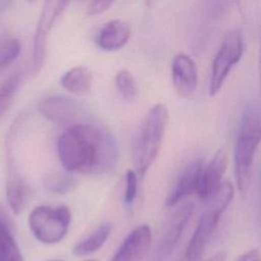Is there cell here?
I'll list each match as a JSON object with an SVG mask.
<instances>
[{"label":"cell","mask_w":261,"mask_h":261,"mask_svg":"<svg viewBox=\"0 0 261 261\" xmlns=\"http://www.w3.org/2000/svg\"><path fill=\"white\" fill-rule=\"evenodd\" d=\"M59 160L66 171L102 174L114 169L118 150L114 138L90 123L68 127L57 141Z\"/></svg>","instance_id":"1"},{"label":"cell","mask_w":261,"mask_h":261,"mask_svg":"<svg viewBox=\"0 0 261 261\" xmlns=\"http://www.w3.org/2000/svg\"><path fill=\"white\" fill-rule=\"evenodd\" d=\"M168 122V110L162 103L155 104L146 114L136 136L133 161L139 178H143L155 161Z\"/></svg>","instance_id":"2"},{"label":"cell","mask_w":261,"mask_h":261,"mask_svg":"<svg viewBox=\"0 0 261 261\" xmlns=\"http://www.w3.org/2000/svg\"><path fill=\"white\" fill-rule=\"evenodd\" d=\"M261 143V115L256 107H248L242 117L234 149V172L238 189L246 195L252 179L256 151Z\"/></svg>","instance_id":"3"},{"label":"cell","mask_w":261,"mask_h":261,"mask_svg":"<svg viewBox=\"0 0 261 261\" xmlns=\"http://www.w3.org/2000/svg\"><path fill=\"white\" fill-rule=\"evenodd\" d=\"M234 195V188L230 181H224L217 192L206 202L196 229L188 245L186 256L189 261H199L214 233L223 211L230 204Z\"/></svg>","instance_id":"4"},{"label":"cell","mask_w":261,"mask_h":261,"mask_svg":"<svg viewBox=\"0 0 261 261\" xmlns=\"http://www.w3.org/2000/svg\"><path fill=\"white\" fill-rule=\"evenodd\" d=\"M70 211L66 206H38L29 216V225L34 237L44 244H56L67 233Z\"/></svg>","instance_id":"5"},{"label":"cell","mask_w":261,"mask_h":261,"mask_svg":"<svg viewBox=\"0 0 261 261\" xmlns=\"http://www.w3.org/2000/svg\"><path fill=\"white\" fill-rule=\"evenodd\" d=\"M243 52L244 41L242 33L237 29L228 31L212 62L208 88L211 97L221 90L231 68L242 58Z\"/></svg>","instance_id":"6"},{"label":"cell","mask_w":261,"mask_h":261,"mask_svg":"<svg viewBox=\"0 0 261 261\" xmlns=\"http://www.w3.org/2000/svg\"><path fill=\"white\" fill-rule=\"evenodd\" d=\"M68 4V1H46L43 5L33 39L32 71L34 74H38L43 67L50 32Z\"/></svg>","instance_id":"7"},{"label":"cell","mask_w":261,"mask_h":261,"mask_svg":"<svg viewBox=\"0 0 261 261\" xmlns=\"http://www.w3.org/2000/svg\"><path fill=\"white\" fill-rule=\"evenodd\" d=\"M38 108L43 116L59 125L71 127L87 123L86 107L73 98L59 95L49 96L39 103Z\"/></svg>","instance_id":"8"},{"label":"cell","mask_w":261,"mask_h":261,"mask_svg":"<svg viewBox=\"0 0 261 261\" xmlns=\"http://www.w3.org/2000/svg\"><path fill=\"white\" fill-rule=\"evenodd\" d=\"M151 242L152 232L149 225H138L120 244L111 261H142L150 250Z\"/></svg>","instance_id":"9"},{"label":"cell","mask_w":261,"mask_h":261,"mask_svg":"<svg viewBox=\"0 0 261 261\" xmlns=\"http://www.w3.org/2000/svg\"><path fill=\"white\" fill-rule=\"evenodd\" d=\"M171 80L178 96L182 98L194 96L198 86V71L194 60L189 55L178 53L173 57Z\"/></svg>","instance_id":"10"},{"label":"cell","mask_w":261,"mask_h":261,"mask_svg":"<svg viewBox=\"0 0 261 261\" xmlns=\"http://www.w3.org/2000/svg\"><path fill=\"white\" fill-rule=\"evenodd\" d=\"M203 166V159L197 158L180 171L170 193L166 197L165 206L173 207L192 194L197 193Z\"/></svg>","instance_id":"11"},{"label":"cell","mask_w":261,"mask_h":261,"mask_svg":"<svg viewBox=\"0 0 261 261\" xmlns=\"http://www.w3.org/2000/svg\"><path fill=\"white\" fill-rule=\"evenodd\" d=\"M227 166V156L224 150L219 149L211 160L203 166L197 196L204 201L212 197L221 187L222 177Z\"/></svg>","instance_id":"12"},{"label":"cell","mask_w":261,"mask_h":261,"mask_svg":"<svg viewBox=\"0 0 261 261\" xmlns=\"http://www.w3.org/2000/svg\"><path fill=\"white\" fill-rule=\"evenodd\" d=\"M130 25L121 20L113 19L106 22L98 33L97 44L105 51H115L122 48L130 38Z\"/></svg>","instance_id":"13"},{"label":"cell","mask_w":261,"mask_h":261,"mask_svg":"<svg viewBox=\"0 0 261 261\" xmlns=\"http://www.w3.org/2000/svg\"><path fill=\"white\" fill-rule=\"evenodd\" d=\"M30 197V188L16 171L10 157H8V177L6 182V199L14 214H19Z\"/></svg>","instance_id":"14"},{"label":"cell","mask_w":261,"mask_h":261,"mask_svg":"<svg viewBox=\"0 0 261 261\" xmlns=\"http://www.w3.org/2000/svg\"><path fill=\"white\" fill-rule=\"evenodd\" d=\"M194 205L191 202L182 204L179 208L175 210V212L170 217L167 227L164 234L163 246L167 251L172 250V248L178 242L187 223L189 222L192 213H193Z\"/></svg>","instance_id":"15"},{"label":"cell","mask_w":261,"mask_h":261,"mask_svg":"<svg viewBox=\"0 0 261 261\" xmlns=\"http://www.w3.org/2000/svg\"><path fill=\"white\" fill-rule=\"evenodd\" d=\"M61 86L76 96L87 95L93 86V75L85 66H74L68 69L60 80Z\"/></svg>","instance_id":"16"},{"label":"cell","mask_w":261,"mask_h":261,"mask_svg":"<svg viewBox=\"0 0 261 261\" xmlns=\"http://www.w3.org/2000/svg\"><path fill=\"white\" fill-rule=\"evenodd\" d=\"M111 232V225L109 223H103L98 226L87 238L79 242L72 249L75 256H88L97 252L107 241Z\"/></svg>","instance_id":"17"},{"label":"cell","mask_w":261,"mask_h":261,"mask_svg":"<svg viewBox=\"0 0 261 261\" xmlns=\"http://www.w3.org/2000/svg\"><path fill=\"white\" fill-rule=\"evenodd\" d=\"M0 261H24L14 237L0 213Z\"/></svg>","instance_id":"18"},{"label":"cell","mask_w":261,"mask_h":261,"mask_svg":"<svg viewBox=\"0 0 261 261\" xmlns=\"http://www.w3.org/2000/svg\"><path fill=\"white\" fill-rule=\"evenodd\" d=\"M22 81L21 73L11 75L0 88V120L6 114Z\"/></svg>","instance_id":"19"},{"label":"cell","mask_w":261,"mask_h":261,"mask_svg":"<svg viewBox=\"0 0 261 261\" xmlns=\"http://www.w3.org/2000/svg\"><path fill=\"white\" fill-rule=\"evenodd\" d=\"M44 185L53 193L64 194L73 188L74 179L66 172H53L45 176Z\"/></svg>","instance_id":"20"},{"label":"cell","mask_w":261,"mask_h":261,"mask_svg":"<svg viewBox=\"0 0 261 261\" xmlns=\"http://www.w3.org/2000/svg\"><path fill=\"white\" fill-rule=\"evenodd\" d=\"M115 85L119 94L125 99H132L137 94L135 77L127 69H121L117 71L115 75Z\"/></svg>","instance_id":"21"},{"label":"cell","mask_w":261,"mask_h":261,"mask_svg":"<svg viewBox=\"0 0 261 261\" xmlns=\"http://www.w3.org/2000/svg\"><path fill=\"white\" fill-rule=\"evenodd\" d=\"M20 53V43L17 39L6 40L0 46V67H6L14 62Z\"/></svg>","instance_id":"22"},{"label":"cell","mask_w":261,"mask_h":261,"mask_svg":"<svg viewBox=\"0 0 261 261\" xmlns=\"http://www.w3.org/2000/svg\"><path fill=\"white\" fill-rule=\"evenodd\" d=\"M138 174L135 170H127L125 173V190H124V203L129 205L136 199L138 193Z\"/></svg>","instance_id":"23"},{"label":"cell","mask_w":261,"mask_h":261,"mask_svg":"<svg viewBox=\"0 0 261 261\" xmlns=\"http://www.w3.org/2000/svg\"><path fill=\"white\" fill-rule=\"evenodd\" d=\"M113 4L112 1H104V0H100V1H91L88 6H87V14L94 16V15H99L103 12H105L106 10H108L111 5Z\"/></svg>","instance_id":"24"},{"label":"cell","mask_w":261,"mask_h":261,"mask_svg":"<svg viewBox=\"0 0 261 261\" xmlns=\"http://www.w3.org/2000/svg\"><path fill=\"white\" fill-rule=\"evenodd\" d=\"M237 261H261V255L257 249H251L239 256Z\"/></svg>","instance_id":"25"},{"label":"cell","mask_w":261,"mask_h":261,"mask_svg":"<svg viewBox=\"0 0 261 261\" xmlns=\"http://www.w3.org/2000/svg\"><path fill=\"white\" fill-rule=\"evenodd\" d=\"M225 257L226 255L224 252H218L212 257H210L209 259H207L206 261H225Z\"/></svg>","instance_id":"26"},{"label":"cell","mask_w":261,"mask_h":261,"mask_svg":"<svg viewBox=\"0 0 261 261\" xmlns=\"http://www.w3.org/2000/svg\"><path fill=\"white\" fill-rule=\"evenodd\" d=\"M259 72H260V86H261V49H260V56H259Z\"/></svg>","instance_id":"27"},{"label":"cell","mask_w":261,"mask_h":261,"mask_svg":"<svg viewBox=\"0 0 261 261\" xmlns=\"http://www.w3.org/2000/svg\"><path fill=\"white\" fill-rule=\"evenodd\" d=\"M86 261H96V260H92V259H91V260H86Z\"/></svg>","instance_id":"28"},{"label":"cell","mask_w":261,"mask_h":261,"mask_svg":"<svg viewBox=\"0 0 261 261\" xmlns=\"http://www.w3.org/2000/svg\"><path fill=\"white\" fill-rule=\"evenodd\" d=\"M51 261H60V260H51Z\"/></svg>","instance_id":"29"}]
</instances>
